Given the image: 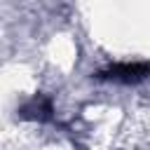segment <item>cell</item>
<instances>
[{"instance_id":"cell-1","label":"cell","mask_w":150,"mask_h":150,"mask_svg":"<svg viewBox=\"0 0 150 150\" xmlns=\"http://www.w3.org/2000/svg\"><path fill=\"white\" fill-rule=\"evenodd\" d=\"M101 80H110V82H122V84H134L148 77V63L145 61H122V63H112L108 68H103L98 73Z\"/></svg>"}]
</instances>
